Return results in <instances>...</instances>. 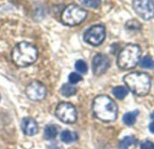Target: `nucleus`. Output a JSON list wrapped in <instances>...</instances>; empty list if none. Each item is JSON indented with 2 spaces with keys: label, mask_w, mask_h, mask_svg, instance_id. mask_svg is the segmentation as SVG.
Wrapping results in <instances>:
<instances>
[{
  "label": "nucleus",
  "mask_w": 154,
  "mask_h": 149,
  "mask_svg": "<svg viewBox=\"0 0 154 149\" xmlns=\"http://www.w3.org/2000/svg\"><path fill=\"white\" fill-rule=\"evenodd\" d=\"M87 15L88 12L84 8L77 4H69L61 13V21L66 25L75 26L80 24L86 19Z\"/></svg>",
  "instance_id": "obj_5"
},
{
  "label": "nucleus",
  "mask_w": 154,
  "mask_h": 149,
  "mask_svg": "<svg viewBox=\"0 0 154 149\" xmlns=\"http://www.w3.org/2000/svg\"><path fill=\"white\" fill-rule=\"evenodd\" d=\"M134 142H135V139L133 137H125L120 141L118 148L119 149H128L131 146L134 144Z\"/></svg>",
  "instance_id": "obj_18"
},
{
  "label": "nucleus",
  "mask_w": 154,
  "mask_h": 149,
  "mask_svg": "<svg viewBox=\"0 0 154 149\" xmlns=\"http://www.w3.org/2000/svg\"><path fill=\"white\" fill-rule=\"evenodd\" d=\"M141 149H154V143L152 141H143L141 144Z\"/></svg>",
  "instance_id": "obj_23"
},
{
  "label": "nucleus",
  "mask_w": 154,
  "mask_h": 149,
  "mask_svg": "<svg viewBox=\"0 0 154 149\" xmlns=\"http://www.w3.org/2000/svg\"><path fill=\"white\" fill-rule=\"evenodd\" d=\"M59 134V127L54 124L47 125L44 129V139L47 140L54 139Z\"/></svg>",
  "instance_id": "obj_12"
},
{
  "label": "nucleus",
  "mask_w": 154,
  "mask_h": 149,
  "mask_svg": "<svg viewBox=\"0 0 154 149\" xmlns=\"http://www.w3.org/2000/svg\"><path fill=\"white\" fill-rule=\"evenodd\" d=\"M60 92H61V94L63 96L70 97V96H73L74 94H76L77 87L70 83L69 84H64L60 89Z\"/></svg>",
  "instance_id": "obj_15"
},
{
  "label": "nucleus",
  "mask_w": 154,
  "mask_h": 149,
  "mask_svg": "<svg viewBox=\"0 0 154 149\" xmlns=\"http://www.w3.org/2000/svg\"><path fill=\"white\" fill-rule=\"evenodd\" d=\"M142 50L138 45L128 44L119 53L117 64L122 69H132L139 64Z\"/></svg>",
  "instance_id": "obj_4"
},
{
  "label": "nucleus",
  "mask_w": 154,
  "mask_h": 149,
  "mask_svg": "<svg viewBox=\"0 0 154 149\" xmlns=\"http://www.w3.org/2000/svg\"><path fill=\"white\" fill-rule=\"evenodd\" d=\"M0 101H1V95H0Z\"/></svg>",
  "instance_id": "obj_26"
},
{
  "label": "nucleus",
  "mask_w": 154,
  "mask_h": 149,
  "mask_svg": "<svg viewBox=\"0 0 154 149\" xmlns=\"http://www.w3.org/2000/svg\"><path fill=\"white\" fill-rule=\"evenodd\" d=\"M60 140L63 143L70 144L78 140V135L77 133L70 130H63L60 134Z\"/></svg>",
  "instance_id": "obj_13"
},
{
  "label": "nucleus",
  "mask_w": 154,
  "mask_h": 149,
  "mask_svg": "<svg viewBox=\"0 0 154 149\" xmlns=\"http://www.w3.org/2000/svg\"><path fill=\"white\" fill-rule=\"evenodd\" d=\"M75 68L79 73L81 74H86L88 71V65L84 60H78L75 64Z\"/></svg>",
  "instance_id": "obj_19"
},
{
  "label": "nucleus",
  "mask_w": 154,
  "mask_h": 149,
  "mask_svg": "<svg viewBox=\"0 0 154 149\" xmlns=\"http://www.w3.org/2000/svg\"><path fill=\"white\" fill-rule=\"evenodd\" d=\"M139 65L141 67L145 69H153L154 68V60L151 56H145L143 58L140 59Z\"/></svg>",
  "instance_id": "obj_17"
},
{
  "label": "nucleus",
  "mask_w": 154,
  "mask_h": 149,
  "mask_svg": "<svg viewBox=\"0 0 154 149\" xmlns=\"http://www.w3.org/2000/svg\"><path fill=\"white\" fill-rule=\"evenodd\" d=\"M139 114V111H134L126 112L123 117V121L127 126H133L136 122L137 116Z\"/></svg>",
  "instance_id": "obj_14"
},
{
  "label": "nucleus",
  "mask_w": 154,
  "mask_h": 149,
  "mask_svg": "<svg viewBox=\"0 0 154 149\" xmlns=\"http://www.w3.org/2000/svg\"><path fill=\"white\" fill-rule=\"evenodd\" d=\"M79 1L82 4L90 8H97L101 4L100 0H79Z\"/></svg>",
  "instance_id": "obj_20"
},
{
  "label": "nucleus",
  "mask_w": 154,
  "mask_h": 149,
  "mask_svg": "<svg viewBox=\"0 0 154 149\" xmlns=\"http://www.w3.org/2000/svg\"><path fill=\"white\" fill-rule=\"evenodd\" d=\"M149 130H150V131H151L152 133H153L154 134V121L149 125Z\"/></svg>",
  "instance_id": "obj_24"
},
{
  "label": "nucleus",
  "mask_w": 154,
  "mask_h": 149,
  "mask_svg": "<svg viewBox=\"0 0 154 149\" xmlns=\"http://www.w3.org/2000/svg\"><path fill=\"white\" fill-rule=\"evenodd\" d=\"M128 89L138 96L146 95L151 90L152 80L148 74L141 72L129 73L124 77Z\"/></svg>",
  "instance_id": "obj_3"
},
{
  "label": "nucleus",
  "mask_w": 154,
  "mask_h": 149,
  "mask_svg": "<svg viewBox=\"0 0 154 149\" xmlns=\"http://www.w3.org/2000/svg\"><path fill=\"white\" fill-rule=\"evenodd\" d=\"M151 118H152V121H154V112L152 113V114H151Z\"/></svg>",
  "instance_id": "obj_25"
},
{
  "label": "nucleus",
  "mask_w": 154,
  "mask_h": 149,
  "mask_svg": "<svg viewBox=\"0 0 154 149\" xmlns=\"http://www.w3.org/2000/svg\"><path fill=\"white\" fill-rule=\"evenodd\" d=\"M95 116L105 122L114 121L117 118L118 108L116 103L107 95H99L93 102Z\"/></svg>",
  "instance_id": "obj_1"
},
{
  "label": "nucleus",
  "mask_w": 154,
  "mask_h": 149,
  "mask_svg": "<svg viewBox=\"0 0 154 149\" xmlns=\"http://www.w3.org/2000/svg\"><path fill=\"white\" fill-rule=\"evenodd\" d=\"M106 38V29L102 25L90 27L84 34V40L93 46L100 45Z\"/></svg>",
  "instance_id": "obj_8"
},
{
  "label": "nucleus",
  "mask_w": 154,
  "mask_h": 149,
  "mask_svg": "<svg viewBox=\"0 0 154 149\" xmlns=\"http://www.w3.org/2000/svg\"><path fill=\"white\" fill-rule=\"evenodd\" d=\"M25 93L30 100L40 102L45 98L47 94V89L42 83L39 81H32L26 87Z\"/></svg>",
  "instance_id": "obj_9"
},
{
  "label": "nucleus",
  "mask_w": 154,
  "mask_h": 149,
  "mask_svg": "<svg viewBox=\"0 0 154 149\" xmlns=\"http://www.w3.org/2000/svg\"><path fill=\"white\" fill-rule=\"evenodd\" d=\"M109 66L110 60L106 55L98 53L94 57L92 61V70L96 76L103 75L108 69Z\"/></svg>",
  "instance_id": "obj_10"
},
{
  "label": "nucleus",
  "mask_w": 154,
  "mask_h": 149,
  "mask_svg": "<svg viewBox=\"0 0 154 149\" xmlns=\"http://www.w3.org/2000/svg\"><path fill=\"white\" fill-rule=\"evenodd\" d=\"M37 58L38 50L36 47L26 41L17 43L12 50L14 63L21 67H25L33 64Z\"/></svg>",
  "instance_id": "obj_2"
},
{
  "label": "nucleus",
  "mask_w": 154,
  "mask_h": 149,
  "mask_svg": "<svg viewBox=\"0 0 154 149\" xmlns=\"http://www.w3.org/2000/svg\"><path fill=\"white\" fill-rule=\"evenodd\" d=\"M133 8L144 20H151L154 17L153 0H133Z\"/></svg>",
  "instance_id": "obj_7"
},
{
  "label": "nucleus",
  "mask_w": 154,
  "mask_h": 149,
  "mask_svg": "<svg viewBox=\"0 0 154 149\" xmlns=\"http://www.w3.org/2000/svg\"><path fill=\"white\" fill-rule=\"evenodd\" d=\"M22 130L26 136H34L38 133V124L32 118H24L21 123Z\"/></svg>",
  "instance_id": "obj_11"
},
{
  "label": "nucleus",
  "mask_w": 154,
  "mask_h": 149,
  "mask_svg": "<svg viewBox=\"0 0 154 149\" xmlns=\"http://www.w3.org/2000/svg\"><path fill=\"white\" fill-rule=\"evenodd\" d=\"M57 118L66 123L72 124L77 121V110L69 103H60L55 111Z\"/></svg>",
  "instance_id": "obj_6"
},
{
  "label": "nucleus",
  "mask_w": 154,
  "mask_h": 149,
  "mask_svg": "<svg viewBox=\"0 0 154 149\" xmlns=\"http://www.w3.org/2000/svg\"><path fill=\"white\" fill-rule=\"evenodd\" d=\"M112 92H113V94L115 95V97L119 100L125 99L128 94V89L125 86H121V85L114 87Z\"/></svg>",
  "instance_id": "obj_16"
},
{
  "label": "nucleus",
  "mask_w": 154,
  "mask_h": 149,
  "mask_svg": "<svg viewBox=\"0 0 154 149\" xmlns=\"http://www.w3.org/2000/svg\"><path fill=\"white\" fill-rule=\"evenodd\" d=\"M81 80H82V77H81V76H80L79 73L73 72V73H70L69 76V83L72 84V85L78 84V83L80 82Z\"/></svg>",
  "instance_id": "obj_21"
},
{
  "label": "nucleus",
  "mask_w": 154,
  "mask_h": 149,
  "mask_svg": "<svg viewBox=\"0 0 154 149\" xmlns=\"http://www.w3.org/2000/svg\"><path fill=\"white\" fill-rule=\"evenodd\" d=\"M126 27H127V29H130V30H134V29H140L141 27H142V25L137 22V20H130L127 23H126V25H125Z\"/></svg>",
  "instance_id": "obj_22"
}]
</instances>
